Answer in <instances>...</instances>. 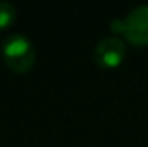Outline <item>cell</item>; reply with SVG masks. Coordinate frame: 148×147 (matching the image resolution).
I'll return each instance as SVG.
<instances>
[{"label":"cell","instance_id":"4","mask_svg":"<svg viewBox=\"0 0 148 147\" xmlns=\"http://www.w3.org/2000/svg\"><path fill=\"white\" fill-rule=\"evenodd\" d=\"M16 21V7L10 2H0V31L10 28Z\"/></svg>","mask_w":148,"mask_h":147},{"label":"cell","instance_id":"3","mask_svg":"<svg viewBox=\"0 0 148 147\" xmlns=\"http://www.w3.org/2000/svg\"><path fill=\"white\" fill-rule=\"evenodd\" d=\"M122 35L131 45H148V5H140L127 14V17L124 19Z\"/></svg>","mask_w":148,"mask_h":147},{"label":"cell","instance_id":"1","mask_svg":"<svg viewBox=\"0 0 148 147\" xmlns=\"http://www.w3.org/2000/svg\"><path fill=\"white\" fill-rule=\"evenodd\" d=\"M2 57L10 71L24 74L31 71L36 61V49L33 42L26 35L14 33L3 40L2 43Z\"/></svg>","mask_w":148,"mask_h":147},{"label":"cell","instance_id":"5","mask_svg":"<svg viewBox=\"0 0 148 147\" xmlns=\"http://www.w3.org/2000/svg\"><path fill=\"white\" fill-rule=\"evenodd\" d=\"M110 30L115 35H122L124 33V19H114L110 23Z\"/></svg>","mask_w":148,"mask_h":147},{"label":"cell","instance_id":"2","mask_svg":"<svg viewBox=\"0 0 148 147\" xmlns=\"http://www.w3.org/2000/svg\"><path fill=\"white\" fill-rule=\"evenodd\" d=\"M93 57L102 69H115L126 57V43L117 37L102 38L93 50Z\"/></svg>","mask_w":148,"mask_h":147}]
</instances>
